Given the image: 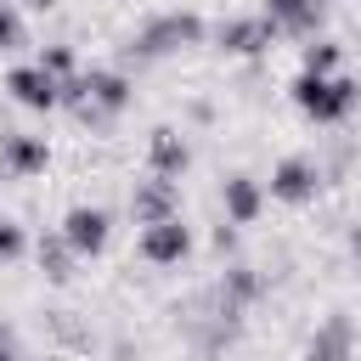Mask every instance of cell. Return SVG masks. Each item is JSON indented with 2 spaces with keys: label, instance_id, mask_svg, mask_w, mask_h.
<instances>
[{
  "label": "cell",
  "instance_id": "11",
  "mask_svg": "<svg viewBox=\"0 0 361 361\" xmlns=\"http://www.w3.org/2000/svg\"><path fill=\"white\" fill-rule=\"evenodd\" d=\"M45 141L39 135H0V164L11 169V175H39L45 169Z\"/></svg>",
  "mask_w": 361,
  "mask_h": 361
},
{
  "label": "cell",
  "instance_id": "13",
  "mask_svg": "<svg viewBox=\"0 0 361 361\" xmlns=\"http://www.w3.org/2000/svg\"><path fill=\"white\" fill-rule=\"evenodd\" d=\"M259 203H265V197H259V186H254L248 175H231V180H226V220H231V226L259 220Z\"/></svg>",
  "mask_w": 361,
  "mask_h": 361
},
{
  "label": "cell",
  "instance_id": "15",
  "mask_svg": "<svg viewBox=\"0 0 361 361\" xmlns=\"http://www.w3.org/2000/svg\"><path fill=\"white\" fill-rule=\"evenodd\" d=\"M39 265H45V276H51V282H68V276H73V248L62 243V231L39 237Z\"/></svg>",
  "mask_w": 361,
  "mask_h": 361
},
{
  "label": "cell",
  "instance_id": "18",
  "mask_svg": "<svg viewBox=\"0 0 361 361\" xmlns=\"http://www.w3.org/2000/svg\"><path fill=\"white\" fill-rule=\"evenodd\" d=\"M338 68V45H327V39H316V45H305V73H333Z\"/></svg>",
  "mask_w": 361,
  "mask_h": 361
},
{
  "label": "cell",
  "instance_id": "1",
  "mask_svg": "<svg viewBox=\"0 0 361 361\" xmlns=\"http://www.w3.org/2000/svg\"><path fill=\"white\" fill-rule=\"evenodd\" d=\"M293 102H299L310 118L333 124V118H344V113L361 102V85H355V79H322V73H299V79H293Z\"/></svg>",
  "mask_w": 361,
  "mask_h": 361
},
{
  "label": "cell",
  "instance_id": "8",
  "mask_svg": "<svg viewBox=\"0 0 361 361\" xmlns=\"http://www.w3.org/2000/svg\"><path fill=\"white\" fill-rule=\"evenodd\" d=\"M316 186H322V169L310 158H282L271 175V197H282V203H305V197H316Z\"/></svg>",
  "mask_w": 361,
  "mask_h": 361
},
{
  "label": "cell",
  "instance_id": "20",
  "mask_svg": "<svg viewBox=\"0 0 361 361\" xmlns=\"http://www.w3.org/2000/svg\"><path fill=\"white\" fill-rule=\"evenodd\" d=\"M17 254H23V231L11 220H0V259H17Z\"/></svg>",
  "mask_w": 361,
  "mask_h": 361
},
{
  "label": "cell",
  "instance_id": "19",
  "mask_svg": "<svg viewBox=\"0 0 361 361\" xmlns=\"http://www.w3.org/2000/svg\"><path fill=\"white\" fill-rule=\"evenodd\" d=\"M39 68L62 85V79H73V51H68V45H51V51H39Z\"/></svg>",
  "mask_w": 361,
  "mask_h": 361
},
{
  "label": "cell",
  "instance_id": "22",
  "mask_svg": "<svg viewBox=\"0 0 361 361\" xmlns=\"http://www.w3.org/2000/svg\"><path fill=\"white\" fill-rule=\"evenodd\" d=\"M350 254L361 259V226H350Z\"/></svg>",
  "mask_w": 361,
  "mask_h": 361
},
{
  "label": "cell",
  "instance_id": "3",
  "mask_svg": "<svg viewBox=\"0 0 361 361\" xmlns=\"http://www.w3.org/2000/svg\"><path fill=\"white\" fill-rule=\"evenodd\" d=\"M322 17H327L322 0H265L271 34H288V39H310V34L322 28Z\"/></svg>",
  "mask_w": 361,
  "mask_h": 361
},
{
  "label": "cell",
  "instance_id": "14",
  "mask_svg": "<svg viewBox=\"0 0 361 361\" xmlns=\"http://www.w3.org/2000/svg\"><path fill=\"white\" fill-rule=\"evenodd\" d=\"M259 293H265V276H259L254 265H231V271L220 276V299H231L237 310H243V305H254Z\"/></svg>",
  "mask_w": 361,
  "mask_h": 361
},
{
  "label": "cell",
  "instance_id": "4",
  "mask_svg": "<svg viewBox=\"0 0 361 361\" xmlns=\"http://www.w3.org/2000/svg\"><path fill=\"white\" fill-rule=\"evenodd\" d=\"M130 214H135L141 226H158V220H175V214H180V192H175V180H164V175H152V180H141V186L130 192Z\"/></svg>",
  "mask_w": 361,
  "mask_h": 361
},
{
  "label": "cell",
  "instance_id": "23",
  "mask_svg": "<svg viewBox=\"0 0 361 361\" xmlns=\"http://www.w3.org/2000/svg\"><path fill=\"white\" fill-rule=\"evenodd\" d=\"M23 6H34V11H51V6H56V0H23Z\"/></svg>",
  "mask_w": 361,
  "mask_h": 361
},
{
  "label": "cell",
  "instance_id": "21",
  "mask_svg": "<svg viewBox=\"0 0 361 361\" xmlns=\"http://www.w3.org/2000/svg\"><path fill=\"white\" fill-rule=\"evenodd\" d=\"M0 361H17V350H11V333H0Z\"/></svg>",
  "mask_w": 361,
  "mask_h": 361
},
{
  "label": "cell",
  "instance_id": "12",
  "mask_svg": "<svg viewBox=\"0 0 361 361\" xmlns=\"http://www.w3.org/2000/svg\"><path fill=\"white\" fill-rule=\"evenodd\" d=\"M147 152H152V175H164V180H175V175L186 169V158H192L175 130H152V147H147Z\"/></svg>",
  "mask_w": 361,
  "mask_h": 361
},
{
  "label": "cell",
  "instance_id": "6",
  "mask_svg": "<svg viewBox=\"0 0 361 361\" xmlns=\"http://www.w3.org/2000/svg\"><path fill=\"white\" fill-rule=\"evenodd\" d=\"M62 243H68L73 254H102V248H107V214L90 209V203L68 209V220H62Z\"/></svg>",
  "mask_w": 361,
  "mask_h": 361
},
{
  "label": "cell",
  "instance_id": "17",
  "mask_svg": "<svg viewBox=\"0 0 361 361\" xmlns=\"http://www.w3.org/2000/svg\"><path fill=\"white\" fill-rule=\"evenodd\" d=\"M23 45H28L23 11H17V6H0V56H6V51H23Z\"/></svg>",
  "mask_w": 361,
  "mask_h": 361
},
{
  "label": "cell",
  "instance_id": "7",
  "mask_svg": "<svg viewBox=\"0 0 361 361\" xmlns=\"http://www.w3.org/2000/svg\"><path fill=\"white\" fill-rule=\"evenodd\" d=\"M6 90H11V96H17L23 107H39V113L62 102V85H56V79H51V73H45L39 62H28V68H11V79H6Z\"/></svg>",
  "mask_w": 361,
  "mask_h": 361
},
{
  "label": "cell",
  "instance_id": "2",
  "mask_svg": "<svg viewBox=\"0 0 361 361\" xmlns=\"http://www.w3.org/2000/svg\"><path fill=\"white\" fill-rule=\"evenodd\" d=\"M186 45H203V17L169 11V17H152V23L135 34L130 56H169V51H186Z\"/></svg>",
  "mask_w": 361,
  "mask_h": 361
},
{
  "label": "cell",
  "instance_id": "10",
  "mask_svg": "<svg viewBox=\"0 0 361 361\" xmlns=\"http://www.w3.org/2000/svg\"><path fill=\"white\" fill-rule=\"evenodd\" d=\"M350 350H355L350 316H327V322L316 327V338L305 344V361H350Z\"/></svg>",
  "mask_w": 361,
  "mask_h": 361
},
{
  "label": "cell",
  "instance_id": "16",
  "mask_svg": "<svg viewBox=\"0 0 361 361\" xmlns=\"http://www.w3.org/2000/svg\"><path fill=\"white\" fill-rule=\"evenodd\" d=\"M45 327H51L56 344H68V350H90V327L73 322V310H45Z\"/></svg>",
  "mask_w": 361,
  "mask_h": 361
},
{
  "label": "cell",
  "instance_id": "9",
  "mask_svg": "<svg viewBox=\"0 0 361 361\" xmlns=\"http://www.w3.org/2000/svg\"><path fill=\"white\" fill-rule=\"evenodd\" d=\"M214 39H220L226 51H237V56H259L276 34H271V23H265V17H231V23H220V28H214Z\"/></svg>",
  "mask_w": 361,
  "mask_h": 361
},
{
  "label": "cell",
  "instance_id": "5",
  "mask_svg": "<svg viewBox=\"0 0 361 361\" xmlns=\"http://www.w3.org/2000/svg\"><path fill=\"white\" fill-rule=\"evenodd\" d=\"M186 254H192V231L180 226V214L141 231V259H152V265H180Z\"/></svg>",
  "mask_w": 361,
  "mask_h": 361
}]
</instances>
